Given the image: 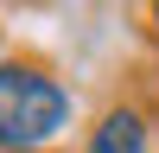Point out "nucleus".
Segmentation results:
<instances>
[{
	"instance_id": "nucleus-2",
	"label": "nucleus",
	"mask_w": 159,
	"mask_h": 153,
	"mask_svg": "<svg viewBox=\"0 0 159 153\" xmlns=\"http://www.w3.org/2000/svg\"><path fill=\"white\" fill-rule=\"evenodd\" d=\"M83 153H147V115L127 109V102H115V109L89 128V147Z\"/></svg>"
},
{
	"instance_id": "nucleus-1",
	"label": "nucleus",
	"mask_w": 159,
	"mask_h": 153,
	"mask_svg": "<svg viewBox=\"0 0 159 153\" xmlns=\"http://www.w3.org/2000/svg\"><path fill=\"white\" fill-rule=\"evenodd\" d=\"M70 121V89L38 64H0V147L38 153Z\"/></svg>"
},
{
	"instance_id": "nucleus-3",
	"label": "nucleus",
	"mask_w": 159,
	"mask_h": 153,
	"mask_svg": "<svg viewBox=\"0 0 159 153\" xmlns=\"http://www.w3.org/2000/svg\"><path fill=\"white\" fill-rule=\"evenodd\" d=\"M153 32H159V7H153Z\"/></svg>"
}]
</instances>
